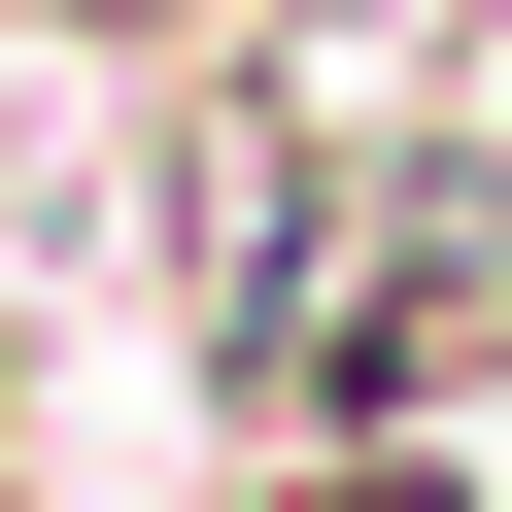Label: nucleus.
I'll list each match as a JSON object with an SVG mask.
<instances>
[{
  "label": "nucleus",
  "mask_w": 512,
  "mask_h": 512,
  "mask_svg": "<svg viewBox=\"0 0 512 512\" xmlns=\"http://www.w3.org/2000/svg\"><path fill=\"white\" fill-rule=\"evenodd\" d=\"M478 308H512V205H478V171H376L342 239H239V376H308V410L444 376Z\"/></svg>",
  "instance_id": "f257e3e1"
},
{
  "label": "nucleus",
  "mask_w": 512,
  "mask_h": 512,
  "mask_svg": "<svg viewBox=\"0 0 512 512\" xmlns=\"http://www.w3.org/2000/svg\"><path fill=\"white\" fill-rule=\"evenodd\" d=\"M239 512H478V478H444V444H376V410H342V444H308V478H239Z\"/></svg>",
  "instance_id": "f03ea898"
}]
</instances>
